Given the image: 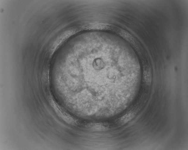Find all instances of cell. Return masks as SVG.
I'll return each instance as SVG.
<instances>
[{
    "instance_id": "6da1fadb",
    "label": "cell",
    "mask_w": 188,
    "mask_h": 150,
    "mask_svg": "<svg viewBox=\"0 0 188 150\" xmlns=\"http://www.w3.org/2000/svg\"><path fill=\"white\" fill-rule=\"evenodd\" d=\"M111 124L103 123H90L85 124L84 128L91 131H103L109 129L111 127Z\"/></svg>"
},
{
    "instance_id": "7a4b0ae2",
    "label": "cell",
    "mask_w": 188,
    "mask_h": 150,
    "mask_svg": "<svg viewBox=\"0 0 188 150\" xmlns=\"http://www.w3.org/2000/svg\"><path fill=\"white\" fill-rule=\"evenodd\" d=\"M136 113V110L134 109L129 110L123 115L116 119L114 121V124L119 126L123 125L132 119Z\"/></svg>"
}]
</instances>
